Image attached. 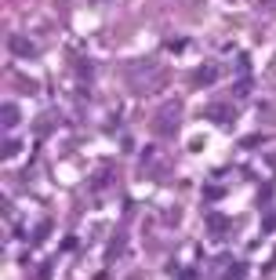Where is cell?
<instances>
[{
    "instance_id": "1",
    "label": "cell",
    "mask_w": 276,
    "mask_h": 280,
    "mask_svg": "<svg viewBox=\"0 0 276 280\" xmlns=\"http://www.w3.org/2000/svg\"><path fill=\"white\" fill-rule=\"evenodd\" d=\"M175 120H178V102H167V113L156 116V131L171 135V131H175Z\"/></svg>"
},
{
    "instance_id": "2",
    "label": "cell",
    "mask_w": 276,
    "mask_h": 280,
    "mask_svg": "<svg viewBox=\"0 0 276 280\" xmlns=\"http://www.w3.org/2000/svg\"><path fill=\"white\" fill-rule=\"evenodd\" d=\"M11 48H15L18 55H33V48H29V40H22V36H11Z\"/></svg>"
},
{
    "instance_id": "3",
    "label": "cell",
    "mask_w": 276,
    "mask_h": 280,
    "mask_svg": "<svg viewBox=\"0 0 276 280\" xmlns=\"http://www.w3.org/2000/svg\"><path fill=\"white\" fill-rule=\"evenodd\" d=\"M11 124H18V109L8 102V106H4V128H11Z\"/></svg>"
},
{
    "instance_id": "4",
    "label": "cell",
    "mask_w": 276,
    "mask_h": 280,
    "mask_svg": "<svg viewBox=\"0 0 276 280\" xmlns=\"http://www.w3.org/2000/svg\"><path fill=\"white\" fill-rule=\"evenodd\" d=\"M240 276H244V266H232V273H229L225 280H240Z\"/></svg>"
},
{
    "instance_id": "5",
    "label": "cell",
    "mask_w": 276,
    "mask_h": 280,
    "mask_svg": "<svg viewBox=\"0 0 276 280\" xmlns=\"http://www.w3.org/2000/svg\"><path fill=\"white\" fill-rule=\"evenodd\" d=\"M182 280H196V276H193V273H185V276H182Z\"/></svg>"
}]
</instances>
